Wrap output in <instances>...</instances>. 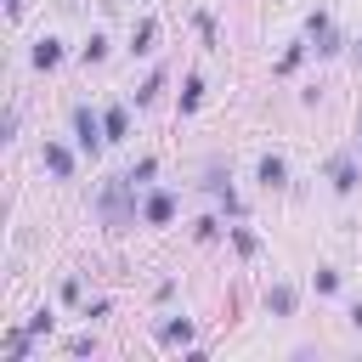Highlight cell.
Masks as SVG:
<instances>
[{
  "label": "cell",
  "mask_w": 362,
  "mask_h": 362,
  "mask_svg": "<svg viewBox=\"0 0 362 362\" xmlns=\"http://www.w3.org/2000/svg\"><path fill=\"white\" fill-rule=\"evenodd\" d=\"M6 6H11V11H23V0H6Z\"/></svg>",
  "instance_id": "cell-14"
},
{
  "label": "cell",
  "mask_w": 362,
  "mask_h": 362,
  "mask_svg": "<svg viewBox=\"0 0 362 362\" xmlns=\"http://www.w3.org/2000/svg\"><path fill=\"white\" fill-rule=\"evenodd\" d=\"M311 34H317V51H339V40H334L328 17H311Z\"/></svg>",
  "instance_id": "cell-6"
},
{
  "label": "cell",
  "mask_w": 362,
  "mask_h": 362,
  "mask_svg": "<svg viewBox=\"0 0 362 362\" xmlns=\"http://www.w3.org/2000/svg\"><path fill=\"white\" fill-rule=\"evenodd\" d=\"M328 175H334V187H339V192H351V187H356V164H351V158H334V164H328Z\"/></svg>",
  "instance_id": "cell-5"
},
{
  "label": "cell",
  "mask_w": 362,
  "mask_h": 362,
  "mask_svg": "<svg viewBox=\"0 0 362 362\" xmlns=\"http://www.w3.org/2000/svg\"><path fill=\"white\" fill-rule=\"evenodd\" d=\"M170 215H175V198H170V192H153V198H147V221H153V226H164Z\"/></svg>",
  "instance_id": "cell-3"
},
{
  "label": "cell",
  "mask_w": 362,
  "mask_h": 362,
  "mask_svg": "<svg viewBox=\"0 0 362 362\" xmlns=\"http://www.w3.org/2000/svg\"><path fill=\"white\" fill-rule=\"evenodd\" d=\"M34 62H40V68H57V62H62V45H57V40H40V45H34Z\"/></svg>",
  "instance_id": "cell-7"
},
{
  "label": "cell",
  "mask_w": 362,
  "mask_h": 362,
  "mask_svg": "<svg viewBox=\"0 0 362 362\" xmlns=\"http://www.w3.org/2000/svg\"><path fill=\"white\" fill-rule=\"evenodd\" d=\"M266 311H277V317H288V311H294V288H288V283H277V288H266Z\"/></svg>",
  "instance_id": "cell-4"
},
{
  "label": "cell",
  "mask_w": 362,
  "mask_h": 362,
  "mask_svg": "<svg viewBox=\"0 0 362 362\" xmlns=\"http://www.w3.org/2000/svg\"><path fill=\"white\" fill-rule=\"evenodd\" d=\"M102 124H107V141H119V136H124V107H107Z\"/></svg>",
  "instance_id": "cell-9"
},
{
  "label": "cell",
  "mask_w": 362,
  "mask_h": 362,
  "mask_svg": "<svg viewBox=\"0 0 362 362\" xmlns=\"http://www.w3.org/2000/svg\"><path fill=\"white\" fill-rule=\"evenodd\" d=\"M356 141H362V124H356Z\"/></svg>",
  "instance_id": "cell-15"
},
{
  "label": "cell",
  "mask_w": 362,
  "mask_h": 362,
  "mask_svg": "<svg viewBox=\"0 0 362 362\" xmlns=\"http://www.w3.org/2000/svg\"><path fill=\"white\" fill-rule=\"evenodd\" d=\"M130 175H119V181H107V192H102V221L107 226H130L136 221V209H130Z\"/></svg>",
  "instance_id": "cell-1"
},
{
  "label": "cell",
  "mask_w": 362,
  "mask_h": 362,
  "mask_svg": "<svg viewBox=\"0 0 362 362\" xmlns=\"http://www.w3.org/2000/svg\"><path fill=\"white\" fill-rule=\"evenodd\" d=\"M45 164H51L57 175H68V170H74V158H68V147H57V141L45 147Z\"/></svg>",
  "instance_id": "cell-8"
},
{
  "label": "cell",
  "mask_w": 362,
  "mask_h": 362,
  "mask_svg": "<svg viewBox=\"0 0 362 362\" xmlns=\"http://www.w3.org/2000/svg\"><path fill=\"white\" fill-rule=\"evenodd\" d=\"M164 339H192V322H187V317H175V322L164 328Z\"/></svg>",
  "instance_id": "cell-11"
},
{
  "label": "cell",
  "mask_w": 362,
  "mask_h": 362,
  "mask_svg": "<svg viewBox=\"0 0 362 362\" xmlns=\"http://www.w3.org/2000/svg\"><path fill=\"white\" fill-rule=\"evenodd\" d=\"M260 181L266 187H283V158H260Z\"/></svg>",
  "instance_id": "cell-10"
},
{
  "label": "cell",
  "mask_w": 362,
  "mask_h": 362,
  "mask_svg": "<svg viewBox=\"0 0 362 362\" xmlns=\"http://www.w3.org/2000/svg\"><path fill=\"white\" fill-rule=\"evenodd\" d=\"M28 334H51V311H34L28 317Z\"/></svg>",
  "instance_id": "cell-13"
},
{
  "label": "cell",
  "mask_w": 362,
  "mask_h": 362,
  "mask_svg": "<svg viewBox=\"0 0 362 362\" xmlns=\"http://www.w3.org/2000/svg\"><path fill=\"white\" fill-rule=\"evenodd\" d=\"M317 288H322V294H334V288H339V272H328V266H322V272H317Z\"/></svg>",
  "instance_id": "cell-12"
},
{
  "label": "cell",
  "mask_w": 362,
  "mask_h": 362,
  "mask_svg": "<svg viewBox=\"0 0 362 362\" xmlns=\"http://www.w3.org/2000/svg\"><path fill=\"white\" fill-rule=\"evenodd\" d=\"M74 130H79V147H85V153H96V147L107 141V136H102L107 124H102V119H96L90 107H74Z\"/></svg>",
  "instance_id": "cell-2"
}]
</instances>
